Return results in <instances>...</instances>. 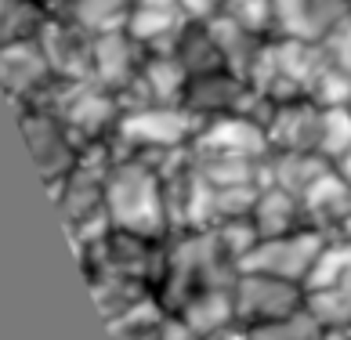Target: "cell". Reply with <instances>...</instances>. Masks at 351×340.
<instances>
[{
  "instance_id": "5b68a950",
  "label": "cell",
  "mask_w": 351,
  "mask_h": 340,
  "mask_svg": "<svg viewBox=\"0 0 351 340\" xmlns=\"http://www.w3.org/2000/svg\"><path fill=\"white\" fill-rule=\"evenodd\" d=\"M254 225L261 239H271V235H286L293 228H304V206L297 195H290L286 189L268 185L257 195V206H254Z\"/></svg>"
},
{
  "instance_id": "8992f818",
  "label": "cell",
  "mask_w": 351,
  "mask_h": 340,
  "mask_svg": "<svg viewBox=\"0 0 351 340\" xmlns=\"http://www.w3.org/2000/svg\"><path fill=\"white\" fill-rule=\"evenodd\" d=\"M330 167L333 163L322 152H271V163H268L271 185L286 189L290 195H297V199H301Z\"/></svg>"
},
{
  "instance_id": "277c9868",
  "label": "cell",
  "mask_w": 351,
  "mask_h": 340,
  "mask_svg": "<svg viewBox=\"0 0 351 340\" xmlns=\"http://www.w3.org/2000/svg\"><path fill=\"white\" fill-rule=\"evenodd\" d=\"M203 120L192 116L185 106H152V109H141V112H127L116 134L123 141H131L138 149H178V145H189L196 141Z\"/></svg>"
},
{
  "instance_id": "52a82bcc",
  "label": "cell",
  "mask_w": 351,
  "mask_h": 340,
  "mask_svg": "<svg viewBox=\"0 0 351 340\" xmlns=\"http://www.w3.org/2000/svg\"><path fill=\"white\" fill-rule=\"evenodd\" d=\"M246 340H326V330L311 319V311H297V315L282 319V322H268V326H254Z\"/></svg>"
},
{
  "instance_id": "6da1fadb",
  "label": "cell",
  "mask_w": 351,
  "mask_h": 340,
  "mask_svg": "<svg viewBox=\"0 0 351 340\" xmlns=\"http://www.w3.org/2000/svg\"><path fill=\"white\" fill-rule=\"evenodd\" d=\"M106 217L109 225L134 232V235H163L167 221V195L163 178L141 156L127 163H112L106 174Z\"/></svg>"
},
{
  "instance_id": "7a4b0ae2",
  "label": "cell",
  "mask_w": 351,
  "mask_h": 340,
  "mask_svg": "<svg viewBox=\"0 0 351 340\" xmlns=\"http://www.w3.org/2000/svg\"><path fill=\"white\" fill-rule=\"evenodd\" d=\"M326 243H330L326 235L311 225L293 228L286 235H271V239H257V246L239 260L236 271H257V276H276L286 282L308 286Z\"/></svg>"
},
{
  "instance_id": "ba28073f",
  "label": "cell",
  "mask_w": 351,
  "mask_h": 340,
  "mask_svg": "<svg viewBox=\"0 0 351 340\" xmlns=\"http://www.w3.org/2000/svg\"><path fill=\"white\" fill-rule=\"evenodd\" d=\"M344 149H351V109H322V141H319V152L333 163Z\"/></svg>"
},
{
  "instance_id": "9c48e42d",
  "label": "cell",
  "mask_w": 351,
  "mask_h": 340,
  "mask_svg": "<svg viewBox=\"0 0 351 340\" xmlns=\"http://www.w3.org/2000/svg\"><path fill=\"white\" fill-rule=\"evenodd\" d=\"M333 170H337V174H341V178L348 181V185H351V149H344L341 156H337V160H333Z\"/></svg>"
},
{
  "instance_id": "3957f363",
  "label": "cell",
  "mask_w": 351,
  "mask_h": 340,
  "mask_svg": "<svg viewBox=\"0 0 351 340\" xmlns=\"http://www.w3.org/2000/svg\"><path fill=\"white\" fill-rule=\"evenodd\" d=\"M232 297H236V322L254 326H268V322H282L304 311L308 290L301 282H286L276 276H257V271H239L236 286H232Z\"/></svg>"
}]
</instances>
